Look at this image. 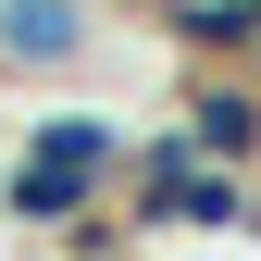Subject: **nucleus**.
Returning <instances> with one entry per match:
<instances>
[{
    "instance_id": "1",
    "label": "nucleus",
    "mask_w": 261,
    "mask_h": 261,
    "mask_svg": "<svg viewBox=\"0 0 261 261\" xmlns=\"http://www.w3.org/2000/svg\"><path fill=\"white\" fill-rule=\"evenodd\" d=\"M162 137H174L187 162L261 174V75H237V62H187V75H174V112H162Z\"/></svg>"
},
{
    "instance_id": "2",
    "label": "nucleus",
    "mask_w": 261,
    "mask_h": 261,
    "mask_svg": "<svg viewBox=\"0 0 261 261\" xmlns=\"http://www.w3.org/2000/svg\"><path fill=\"white\" fill-rule=\"evenodd\" d=\"M100 50H112L100 0H0V75L13 87H75V75H100Z\"/></svg>"
},
{
    "instance_id": "3",
    "label": "nucleus",
    "mask_w": 261,
    "mask_h": 261,
    "mask_svg": "<svg viewBox=\"0 0 261 261\" xmlns=\"http://www.w3.org/2000/svg\"><path fill=\"white\" fill-rule=\"evenodd\" d=\"M124 149H137V124L100 112V100H50V112H25V137H13V162L75 174V187H124Z\"/></svg>"
},
{
    "instance_id": "4",
    "label": "nucleus",
    "mask_w": 261,
    "mask_h": 261,
    "mask_svg": "<svg viewBox=\"0 0 261 261\" xmlns=\"http://www.w3.org/2000/svg\"><path fill=\"white\" fill-rule=\"evenodd\" d=\"M100 261H162V249H100Z\"/></svg>"
},
{
    "instance_id": "5",
    "label": "nucleus",
    "mask_w": 261,
    "mask_h": 261,
    "mask_svg": "<svg viewBox=\"0 0 261 261\" xmlns=\"http://www.w3.org/2000/svg\"><path fill=\"white\" fill-rule=\"evenodd\" d=\"M237 75H261V38H249V62H237Z\"/></svg>"
}]
</instances>
